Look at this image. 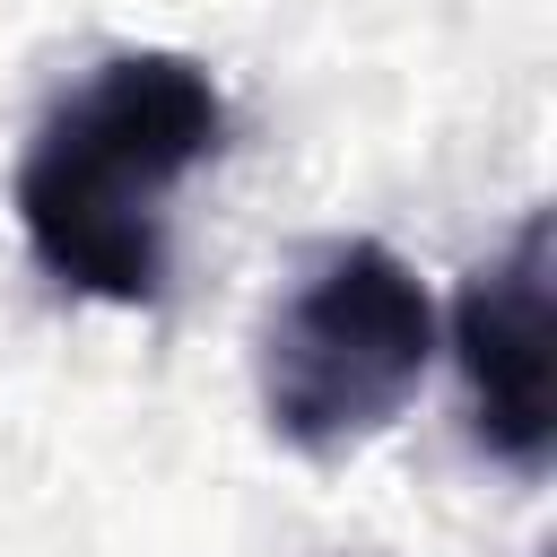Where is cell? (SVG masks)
I'll list each match as a JSON object with an SVG mask.
<instances>
[{
  "label": "cell",
  "mask_w": 557,
  "mask_h": 557,
  "mask_svg": "<svg viewBox=\"0 0 557 557\" xmlns=\"http://www.w3.org/2000/svg\"><path fill=\"white\" fill-rule=\"evenodd\" d=\"M226 139V96L183 52H113L70 87L26 165L17 226L26 252L96 305H157L165 287V200Z\"/></svg>",
  "instance_id": "1"
},
{
  "label": "cell",
  "mask_w": 557,
  "mask_h": 557,
  "mask_svg": "<svg viewBox=\"0 0 557 557\" xmlns=\"http://www.w3.org/2000/svg\"><path fill=\"white\" fill-rule=\"evenodd\" d=\"M435 357V305L392 244H331L261 331V418L305 461L374 444Z\"/></svg>",
  "instance_id": "2"
},
{
  "label": "cell",
  "mask_w": 557,
  "mask_h": 557,
  "mask_svg": "<svg viewBox=\"0 0 557 557\" xmlns=\"http://www.w3.org/2000/svg\"><path fill=\"white\" fill-rule=\"evenodd\" d=\"M548 209H531L513 226V244L470 270L461 305H453V357H461V383H470V435L540 479L548 453H557V357H548Z\"/></svg>",
  "instance_id": "3"
}]
</instances>
